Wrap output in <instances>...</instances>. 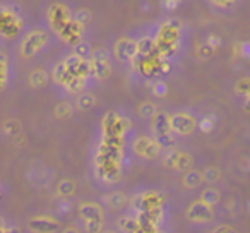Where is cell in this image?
Here are the masks:
<instances>
[{"label":"cell","mask_w":250,"mask_h":233,"mask_svg":"<svg viewBox=\"0 0 250 233\" xmlns=\"http://www.w3.org/2000/svg\"><path fill=\"white\" fill-rule=\"evenodd\" d=\"M129 151L124 141L96 137L91 156V178L100 189H115L125 177L129 165Z\"/></svg>","instance_id":"obj_1"},{"label":"cell","mask_w":250,"mask_h":233,"mask_svg":"<svg viewBox=\"0 0 250 233\" xmlns=\"http://www.w3.org/2000/svg\"><path fill=\"white\" fill-rule=\"evenodd\" d=\"M137 212L143 225L165 228L170 218V199L158 185H137L130 194V208Z\"/></svg>","instance_id":"obj_2"},{"label":"cell","mask_w":250,"mask_h":233,"mask_svg":"<svg viewBox=\"0 0 250 233\" xmlns=\"http://www.w3.org/2000/svg\"><path fill=\"white\" fill-rule=\"evenodd\" d=\"M156 50L163 59L177 62L187 48V29L178 18H168L154 28Z\"/></svg>","instance_id":"obj_3"},{"label":"cell","mask_w":250,"mask_h":233,"mask_svg":"<svg viewBox=\"0 0 250 233\" xmlns=\"http://www.w3.org/2000/svg\"><path fill=\"white\" fill-rule=\"evenodd\" d=\"M57 42H59L57 35L45 22H36V24L28 26L19 35L16 42V53L21 60L29 62L46 53Z\"/></svg>","instance_id":"obj_4"},{"label":"cell","mask_w":250,"mask_h":233,"mask_svg":"<svg viewBox=\"0 0 250 233\" xmlns=\"http://www.w3.org/2000/svg\"><path fill=\"white\" fill-rule=\"evenodd\" d=\"M134 132H136V129H134V122L129 117V113L120 110V108H113V110H108L101 115L100 122H98L96 137L127 143Z\"/></svg>","instance_id":"obj_5"},{"label":"cell","mask_w":250,"mask_h":233,"mask_svg":"<svg viewBox=\"0 0 250 233\" xmlns=\"http://www.w3.org/2000/svg\"><path fill=\"white\" fill-rule=\"evenodd\" d=\"M84 233H100L111 223L110 212L103 208L100 199H83L76 208V219Z\"/></svg>","instance_id":"obj_6"},{"label":"cell","mask_w":250,"mask_h":233,"mask_svg":"<svg viewBox=\"0 0 250 233\" xmlns=\"http://www.w3.org/2000/svg\"><path fill=\"white\" fill-rule=\"evenodd\" d=\"M127 151H129V156L134 160L144 165H153L160 163L165 149L149 132H137L136 130L127 141Z\"/></svg>","instance_id":"obj_7"},{"label":"cell","mask_w":250,"mask_h":233,"mask_svg":"<svg viewBox=\"0 0 250 233\" xmlns=\"http://www.w3.org/2000/svg\"><path fill=\"white\" fill-rule=\"evenodd\" d=\"M219 216H221V209L211 208L201 199L190 201L184 211V219L188 228H192V232H206L212 225L219 223Z\"/></svg>","instance_id":"obj_8"},{"label":"cell","mask_w":250,"mask_h":233,"mask_svg":"<svg viewBox=\"0 0 250 233\" xmlns=\"http://www.w3.org/2000/svg\"><path fill=\"white\" fill-rule=\"evenodd\" d=\"M168 111H170L171 130L178 139H188L199 130L201 115L197 110L190 106H175L168 108Z\"/></svg>","instance_id":"obj_9"},{"label":"cell","mask_w":250,"mask_h":233,"mask_svg":"<svg viewBox=\"0 0 250 233\" xmlns=\"http://www.w3.org/2000/svg\"><path fill=\"white\" fill-rule=\"evenodd\" d=\"M171 65H173V62L163 59L160 53H154L149 57H137L130 67L136 70V74L141 79L154 83L158 79H165L170 74Z\"/></svg>","instance_id":"obj_10"},{"label":"cell","mask_w":250,"mask_h":233,"mask_svg":"<svg viewBox=\"0 0 250 233\" xmlns=\"http://www.w3.org/2000/svg\"><path fill=\"white\" fill-rule=\"evenodd\" d=\"M160 165L167 171H171V173H177V175H184L185 171L195 168V156L192 151L185 149V148H182L180 144H178V146L168 148V149L163 151Z\"/></svg>","instance_id":"obj_11"},{"label":"cell","mask_w":250,"mask_h":233,"mask_svg":"<svg viewBox=\"0 0 250 233\" xmlns=\"http://www.w3.org/2000/svg\"><path fill=\"white\" fill-rule=\"evenodd\" d=\"M147 132L161 144L163 149H168V148H173L178 146V137L173 134L171 130V124H170V111L163 110L160 108L156 115H154L153 119L147 120Z\"/></svg>","instance_id":"obj_12"},{"label":"cell","mask_w":250,"mask_h":233,"mask_svg":"<svg viewBox=\"0 0 250 233\" xmlns=\"http://www.w3.org/2000/svg\"><path fill=\"white\" fill-rule=\"evenodd\" d=\"M91 65V79L93 83H106L111 76H113L115 70V60L111 55L110 48L108 46H98L93 50V55L89 59Z\"/></svg>","instance_id":"obj_13"},{"label":"cell","mask_w":250,"mask_h":233,"mask_svg":"<svg viewBox=\"0 0 250 233\" xmlns=\"http://www.w3.org/2000/svg\"><path fill=\"white\" fill-rule=\"evenodd\" d=\"M115 64L124 67H130L137 59V38L132 35L118 36L110 46Z\"/></svg>","instance_id":"obj_14"},{"label":"cell","mask_w":250,"mask_h":233,"mask_svg":"<svg viewBox=\"0 0 250 233\" xmlns=\"http://www.w3.org/2000/svg\"><path fill=\"white\" fill-rule=\"evenodd\" d=\"M24 180L33 189H48L55 184V170L43 161H33L24 170Z\"/></svg>","instance_id":"obj_15"},{"label":"cell","mask_w":250,"mask_h":233,"mask_svg":"<svg viewBox=\"0 0 250 233\" xmlns=\"http://www.w3.org/2000/svg\"><path fill=\"white\" fill-rule=\"evenodd\" d=\"M231 101L245 113H250V72L238 74L228 84Z\"/></svg>","instance_id":"obj_16"},{"label":"cell","mask_w":250,"mask_h":233,"mask_svg":"<svg viewBox=\"0 0 250 233\" xmlns=\"http://www.w3.org/2000/svg\"><path fill=\"white\" fill-rule=\"evenodd\" d=\"M72 21V9L65 2H52L45 11V24L52 29L55 35H59L69 22Z\"/></svg>","instance_id":"obj_17"},{"label":"cell","mask_w":250,"mask_h":233,"mask_svg":"<svg viewBox=\"0 0 250 233\" xmlns=\"http://www.w3.org/2000/svg\"><path fill=\"white\" fill-rule=\"evenodd\" d=\"M62 221L53 212H35L28 218L24 233H60Z\"/></svg>","instance_id":"obj_18"},{"label":"cell","mask_w":250,"mask_h":233,"mask_svg":"<svg viewBox=\"0 0 250 233\" xmlns=\"http://www.w3.org/2000/svg\"><path fill=\"white\" fill-rule=\"evenodd\" d=\"M103 208L111 214H118L122 211H127L130 208V195L120 189H108L100 197Z\"/></svg>","instance_id":"obj_19"},{"label":"cell","mask_w":250,"mask_h":233,"mask_svg":"<svg viewBox=\"0 0 250 233\" xmlns=\"http://www.w3.org/2000/svg\"><path fill=\"white\" fill-rule=\"evenodd\" d=\"M77 192H79V184L74 177H60L59 180H55L53 184V195L59 199L60 202H72L77 197Z\"/></svg>","instance_id":"obj_20"},{"label":"cell","mask_w":250,"mask_h":233,"mask_svg":"<svg viewBox=\"0 0 250 233\" xmlns=\"http://www.w3.org/2000/svg\"><path fill=\"white\" fill-rule=\"evenodd\" d=\"M111 225L117 228L118 233H139V230L143 228V221H141L139 214L134 212L132 209L118 212L111 221Z\"/></svg>","instance_id":"obj_21"},{"label":"cell","mask_w":250,"mask_h":233,"mask_svg":"<svg viewBox=\"0 0 250 233\" xmlns=\"http://www.w3.org/2000/svg\"><path fill=\"white\" fill-rule=\"evenodd\" d=\"M14 79V64L7 52L0 50V93H4L11 87Z\"/></svg>","instance_id":"obj_22"},{"label":"cell","mask_w":250,"mask_h":233,"mask_svg":"<svg viewBox=\"0 0 250 233\" xmlns=\"http://www.w3.org/2000/svg\"><path fill=\"white\" fill-rule=\"evenodd\" d=\"M204 185H206V182H204V175H202L201 168L195 167L182 175V187H184L185 191L197 192V191H201Z\"/></svg>","instance_id":"obj_23"},{"label":"cell","mask_w":250,"mask_h":233,"mask_svg":"<svg viewBox=\"0 0 250 233\" xmlns=\"http://www.w3.org/2000/svg\"><path fill=\"white\" fill-rule=\"evenodd\" d=\"M52 83L50 70L45 67H35L28 72V86L31 89H43Z\"/></svg>","instance_id":"obj_24"},{"label":"cell","mask_w":250,"mask_h":233,"mask_svg":"<svg viewBox=\"0 0 250 233\" xmlns=\"http://www.w3.org/2000/svg\"><path fill=\"white\" fill-rule=\"evenodd\" d=\"M199 199L211 208H221L223 204V191L219 185H204L199 191Z\"/></svg>","instance_id":"obj_25"},{"label":"cell","mask_w":250,"mask_h":233,"mask_svg":"<svg viewBox=\"0 0 250 233\" xmlns=\"http://www.w3.org/2000/svg\"><path fill=\"white\" fill-rule=\"evenodd\" d=\"M242 0H204L206 7L218 16H229L236 11Z\"/></svg>","instance_id":"obj_26"},{"label":"cell","mask_w":250,"mask_h":233,"mask_svg":"<svg viewBox=\"0 0 250 233\" xmlns=\"http://www.w3.org/2000/svg\"><path fill=\"white\" fill-rule=\"evenodd\" d=\"M70 100H72L76 111H91V110H94V108H96V105H98L96 94H94L91 89L83 91V93L76 94V96L70 98Z\"/></svg>","instance_id":"obj_27"},{"label":"cell","mask_w":250,"mask_h":233,"mask_svg":"<svg viewBox=\"0 0 250 233\" xmlns=\"http://www.w3.org/2000/svg\"><path fill=\"white\" fill-rule=\"evenodd\" d=\"M0 134L4 139H18L22 134V122L16 117H9V119L4 120V124L0 126Z\"/></svg>","instance_id":"obj_28"},{"label":"cell","mask_w":250,"mask_h":233,"mask_svg":"<svg viewBox=\"0 0 250 233\" xmlns=\"http://www.w3.org/2000/svg\"><path fill=\"white\" fill-rule=\"evenodd\" d=\"M76 115V108H74L72 100L69 98H62L59 103L53 106V117L57 120H69Z\"/></svg>","instance_id":"obj_29"},{"label":"cell","mask_w":250,"mask_h":233,"mask_svg":"<svg viewBox=\"0 0 250 233\" xmlns=\"http://www.w3.org/2000/svg\"><path fill=\"white\" fill-rule=\"evenodd\" d=\"M202 175H204L206 185H221L225 180V173L218 165H206L202 168Z\"/></svg>","instance_id":"obj_30"},{"label":"cell","mask_w":250,"mask_h":233,"mask_svg":"<svg viewBox=\"0 0 250 233\" xmlns=\"http://www.w3.org/2000/svg\"><path fill=\"white\" fill-rule=\"evenodd\" d=\"M158 111H160V106H158V103L153 100H144L137 105V117H139L141 120H144V122L153 119Z\"/></svg>","instance_id":"obj_31"},{"label":"cell","mask_w":250,"mask_h":233,"mask_svg":"<svg viewBox=\"0 0 250 233\" xmlns=\"http://www.w3.org/2000/svg\"><path fill=\"white\" fill-rule=\"evenodd\" d=\"M93 50L94 48L91 46V43H89V40H87V38L81 40L79 43H76L74 46H70V52H72L74 55L81 57V59H87V60H89L91 55H93Z\"/></svg>","instance_id":"obj_32"},{"label":"cell","mask_w":250,"mask_h":233,"mask_svg":"<svg viewBox=\"0 0 250 233\" xmlns=\"http://www.w3.org/2000/svg\"><path fill=\"white\" fill-rule=\"evenodd\" d=\"M72 21L76 22V24L83 26V28H87V26L91 24V21H93V12L84 7L76 9V11H72Z\"/></svg>","instance_id":"obj_33"},{"label":"cell","mask_w":250,"mask_h":233,"mask_svg":"<svg viewBox=\"0 0 250 233\" xmlns=\"http://www.w3.org/2000/svg\"><path fill=\"white\" fill-rule=\"evenodd\" d=\"M235 168L240 175H250V156L249 154H240L235 160Z\"/></svg>","instance_id":"obj_34"},{"label":"cell","mask_w":250,"mask_h":233,"mask_svg":"<svg viewBox=\"0 0 250 233\" xmlns=\"http://www.w3.org/2000/svg\"><path fill=\"white\" fill-rule=\"evenodd\" d=\"M151 91H153V94L156 98H161L168 93V86L163 79H158V81H154V83H151Z\"/></svg>","instance_id":"obj_35"},{"label":"cell","mask_w":250,"mask_h":233,"mask_svg":"<svg viewBox=\"0 0 250 233\" xmlns=\"http://www.w3.org/2000/svg\"><path fill=\"white\" fill-rule=\"evenodd\" d=\"M204 233H235V230H233V226L226 225V223H216L211 228L206 230Z\"/></svg>","instance_id":"obj_36"},{"label":"cell","mask_w":250,"mask_h":233,"mask_svg":"<svg viewBox=\"0 0 250 233\" xmlns=\"http://www.w3.org/2000/svg\"><path fill=\"white\" fill-rule=\"evenodd\" d=\"M60 233H84V232L81 230V226L77 225L76 221H72V223H69V225H63Z\"/></svg>","instance_id":"obj_37"},{"label":"cell","mask_w":250,"mask_h":233,"mask_svg":"<svg viewBox=\"0 0 250 233\" xmlns=\"http://www.w3.org/2000/svg\"><path fill=\"white\" fill-rule=\"evenodd\" d=\"M9 192H11V189H9V185L5 184L4 180H0V202H2L5 197H7Z\"/></svg>","instance_id":"obj_38"},{"label":"cell","mask_w":250,"mask_h":233,"mask_svg":"<svg viewBox=\"0 0 250 233\" xmlns=\"http://www.w3.org/2000/svg\"><path fill=\"white\" fill-rule=\"evenodd\" d=\"M163 2H165V9H168V11H173V9H177L182 4V0H163Z\"/></svg>","instance_id":"obj_39"},{"label":"cell","mask_w":250,"mask_h":233,"mask_svg":"<svg viewBox=\"0 0 250 233\" xmlns=\"http://www.w3.org/2000/svg\"><path fill=\"white\" fill-rule=\"evenodd\" d=\"M11 226V221H9L7 218H5L4 214H2V211H0V233H4L5 230Z\"/></svg>","instance_id":"obj_40"},{"label":"cell","mask_w":250,"mask_h":233,"mask_svg":"<svg viewBox=\"0 0 250 233\" xmlns=\"http://www.w3.org/2000/svg\"><path fill=\"white\" fill-rule=\"evenodd\" d=\"M4 233H22V230L19 228L18 225H14V223H11V226H9V228L5 230Z\"/></svg>","instance_id":"obj_41"},{"label":"cell","mask_w":250,"mask_h":233,"mask_svg":"<svg viewBox=\"0 0 250 233\" xmlns=\"http://www.w3.org/2000/svg\"><path fill=\"white\" fill-rule=\"evenodd\" d=\"M100 233H118V232H117V228H115V226H113V225H111V223H110V225H108V226H106V228H104V230H101Z\"/></svg>","instance_id":"obj_42"}]
</instances>
